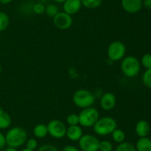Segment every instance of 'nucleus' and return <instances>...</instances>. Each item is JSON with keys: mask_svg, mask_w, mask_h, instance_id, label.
Listing matches in <instances>:
<instances>
[{"mask_svg": "<svg viewBox=\"0 0 151 151\" xmlns=\"http://www.w3.org/2000/svg\"><path fill=\"white\" fill-rule=\"evenodd\" d=\"M6 145L19 148L26 143L28 139L27 133L21 127H13L7 130L5 134Z\"/></svg>", "mask_w": 151, "mask_h": 151, "instance_id": "1", "label": "nucleus"}, {"mask_svg": "<svg viewBox=\"0 0 151 151\" xmlns=\"http://www.w3.org/2000/svg\"><path fill=\"white\" fill-rule=\"evenodd\" d=\"M116 128H117L116 121L111 116H103L99 118L93 126L94 132L100 136L111 135Z\"/></svg>", "mask_w": 151, "mask_h": 151, "instance_id": "2", "label": "nucleus"}, {"mask_svg": "<svg viewBox=\"0 0 151 151\" xmlns=\"http://www.w3.org/2000/svg\"><path fill=\"white\" fill-rule=\"evenodd\" d=\"M120 69L122 73L126 77L134 78L139 73L141 64L139 60L135 56H125L121 62Z\"/></svg>", "mask_w": 151, "mask_h": 151, "instance_id": "3", "label": "nucleus"}, {"mask_svg": "<svg viewBox=\"0 0 151 151\" xmlns=\"http://www.w3.org/2000/svg\"><path fill=\"white\" fill-rule=\"evenodd\" d=\"M96 100L95 96L90 90L86 89H79L73 93L72 102L78 107L84 108L91 107Z\"/></svg>", "mask_w": 151, "mask_h": 151, "instance_id": "4", "label": "nucleus"}, {"mask_svg": "<svg viewBox=\"0 0 151 151\" xmlns=\"http://www.w3.org/2000/svg\"><path fill=\"white\" fill-rule=\"evenodd\" d=\"M79 124L82 127H91L100 118V113L94 107H89L83 109L78 114Z\"/></svg>", "mask_w": 151, "mask_h": 151, "instance_id": "5", "label": "nucleus"}, {"mask_svg": "<svg viewBox=\"0 0 151 151\" xmlns=\"http://www.w3.org/2000/svg\"><path fill=\"white\" fill-rule=\"evenodd\" d=\"M125 53H126V46L120 41H112L108 47V57L113 62L122 60L125 56Z\"/></svg>", "mask_w": 151, "mask_h": 151, "instance_id": "6", "label": "nucleus"}, {"mask_svg": "<svg viewBox=\"0 0 151 151\" xmlns=\"http://www.w3.org/2000/svg\"><path fill=\"white\" fill-rule=\"evenodd\" d=\"M99 139L91 134H83L78 141V147L82 151H99Z\"/></svg>", "mask_w": 151, "mask_h": 151, "instance_id": "7", "label": "nucleus"}, {"mask_svg": "<svg viewBox=\"0 0 151 151\" xmlns=\"http://www.w3.org/2000/svg\"><path fill=\"white\" fill-rule=\"evenodd\" d=\"M48 134L56 139H60L66 136V126L62 121L58 119L51 120L47 124Z\"/></svg>", "mask_w": 151, "mask_h": 151, "instance_id": "8", "label": "nucleus"}, {"mask_svg": "<svg viewBox=\"0 0 151 151\" xmlns=\"http://www.w3.org/2000/svg\"><path fill=\"white\" fill-rule=\"evenodd\" d=\"M73 23V19L72 16L64 11H59L53 17V24L59 30H65L71 28Z\"/></svg>", "mask_w": 151, "mask_h": 151, "instance_id": "9", "label": "nucleus"}, {"mask_svg": "<svg viewBox=\"0 0 151 151\" xmlns=\"http://www.w3.org/2000/svg\"><path fill=\"white\" fill-rule=\"evenodd\" d=\"M100 105L103 110L109 111L115 107L116 105V97L113 93L107 92L100 97Z\"/></svg>", "mask_w": 151, "mask_h": 151, "instance_id": "10", "label": "nucleus"}, {"mask_svg": "<svg viewBox=\"0 0 151 151\" xmlns=\"http://www.w3.org/2000/svg\"><path fill=\"white\" fill-rule=\"evenodd\" d=\"M121 6L128 13H137L142 7V0H121Z\"/></svg>", "mask_w": 151, "mask_h": 151, "instance_id": "11", "label": "nucleus"}, {"mask_svg": "<svg viewBox=\"0 0 151 151\" xmlns=\"http://www.w3.org/2000/svg\"><path fill=\"white\" fill-rule=\"evenodd\" d=\"M81 0H66L63 3V10L69 15H74L78 13L82 7Z\"/></svg>", "mask_w": 151, "mask_h": 151, "instance_id": "12", "label": "nucleus"}, {"mask_svg": "<svg viewBox=\"0 0 151 151\" xmlns=\"http://www.w3.org/2000/svg\"><path fill=\"white\" fill-rule=\"evenodd\" d=\"M83 135V133L82 127H81L79 124L69 126L66 128V136L68 139L72 142H78L79 139L82 137Z\"/></svg>", "mask_w": 151, "mask_h": 151, "instance_id": "13", "label": "nucleus"}, {"mask_svg": "<svg viewBox=\"0 0 151 151\" xmlns=\"http://www.w3.org/2000/svg\"><path fill=\"white\" fill-rule=\"evenodd\" d=\"M150 124L145 120H140L135 126L136 134L139 138L146 137L150 133Z\"/></svg>", "mask_w": 151, "mask_h": 151, "instance_id": "14", "label": "nucleus"}, {"mask_svg": "<svg viewBox=\"0 0 151 151\" xmlns=\"http://www.w3.org/2000/svg\"><path fill=\"white\" fill-rule=\"evenodd\" d=\"M135 147L137 151H151V139L147 136L139 138Z\"/></svg>", "mask_w": 151, "mask_h": 151, "instance_id": "15", "label": "nucleus"}, {"mask_svg": "<svg viewBox=\"0 0 151 151\" xmlns=\"http://www.w3.org/2000/svg\"><path fill=\"white\" fill-rule=\"evenodd\" d=\"M12 119L10 114L0 107V130H5L10 127Z\"/></svg>", "mask_w": 151, "mask_h": 151, "instance_id": "16", "label": "nucleus"}, {"mask_svg": "<svg viewBox=\"0 0 151 151\" xmlns=\"http://www.w3.org/2000/svg\"><path fill=\"white\" fill-rule=\"evenodd\" d=\"M33 134L35 138L38 139H44L48 135L47 126L45 124H38L34 127Z\"/></svg>", "mask_w": 151, "mask_h": 151, "instance_id": "17", "label": "nucleus"}, {"mask_svg": "<svg viewBox=\"0 0 151 151\" xmlns=\"http://www.w3.org/2000/svg\"><path fill=\"white\" fill-rule=\"evenodd\" d=\"M111 135L112 139H113L114 142L117 144H120L122 142H125V138H126L125 132L119 128L115 129Z\"/></svg>", "mask_w": 151, "mask_h": 151, "instance_id": "18", "label": "nucleus"}, {"mask_svg": "<svg viewBox=\"0 0 151 151\" xmlns=\"http://www.w3.org/2000/svg\"><path fill=\"white\" fill-rule=\"evenodd\" d=\"M10 24V17L5 12L0 11V32L5 30Z\"/></svg>", "mask_w": 151, "mask_h": 151, "instance_id": "19", "label": "nucleus"}, {"mask_svg": "<svg viewBox=\"0 0 151 151\" xmlns=\"http://www.w3.org/2000/svg\"><path fill=\"white\" fill-rule=\"evenodd\" d=\"M59 12L58 6L54 3H50L46 6L45 13L48 17L53 18Z\"/></svg>", "mask_w": 151, "mask_h": 151, "instance_id": "20", "label": "nucleus"}, {"mask_svg": "<svg viewBox=\"0 0 151 151\" xmlns=\"http://www.w3.org/2000/svg\"><path fill=\"white\" fill-rule=\"evenodd\" d=\"M103 0H81L82 5L88 9H96L101 5Z\"/></svg>", "mask_w": 151, "mask_h": 151, "instance_id": "21", "label": "nucleus"}, {"mask_svg": "<svg viewBox=\"0 0 151 151\" xmlns=\"http://www.w3.org/2000/svg\"><path fill=\"white\" fill-rule=\"evenodd\" d=\"M115 151H137L135 146L131 142H123L120 144H118Z\"/></svg>", "mask_w": 151, "mask_h": 151, "instance_id": "22", "label": "nucleus"}, {"mask_svg": "<svg viewBox=\"0 0 151 151\" xmlns=\"http://www.w3.org/2000/svg\"><path fill=\"white\" fill-rule=\"evenodd\" d=\"M142 81L146 87L151 88V68L146 69L142 77Z\"/></svg>", "mask_w": 151, "mask_h": 151, "instance_id": "23", "label": "nucleus"}, {"mask_svg": "<svg viewBox=\"0 0 151 151\" xmlns=\"http://www.w3.org/2000/svg\"><path fill=\"white\" fill-rule=\"evenodd\" d=\"M113 144L108 140H103L100 142L99 144V150L100 151H112L113 150Z\"/></svg>", "mask_w": 151, "mask_h": 151, "instance_id": "24", "label": "nucleus"}, {"mask_svg": "<svg viewBox=\"0 0 151 151\" xmlns=\"http://www.w3.org/2000/svg\"><path fill=\"white\" fill-rule=\"evenodd\" d=\"M141 65H142L145 69L151 68V54L150 53H145L141 58Z\"/></svg>", "mask_w": 151, "mask_h": 151, "instance_id": "25", "label": "nucleus"}, {"mask_svg": "<svg viewBox=\"0 0 151 151\" xmlns=\"http://www.w3.org/2000/svg\"><path fill=\"white\" fill-rule=\"evenodd\" d=\"M66 123L69 126L78 125L79 124V116L78 114L71 113L66 117Z\"/></svg>", "mask_w": 151, "mask_h": 151, "instance_id": "26", "label": "nucleus"}, {"mask_svg": "<svg viewBox=\"0 0 151 151\" xmlns=\"http://www.w3.org/2000/svg\"><path fill=\"white\" fill-rule=\"evenodd\" d=\"M45 4L41 2H37L33 4L32 6V11L34 13L37 15H42L43 13H45Z\"/></svg>", "mask_w": 151, "mask_h": 151, "instance_id": "27", "label": "nucleus"}, {"mask_svg": "<svg viewBox=\"0 0 151 151\" xmlns=\"http://www.w3.org/2000/svg\"><path fill=\"white\" fill-rule=\"evenodd\" d=\"M25 144H26L27 148L32 150H35L38 148V143L36 139H34V138H30V139H27Z\"/></svg>", "mask_w": 151, "mask_h": 151, "instance_id": "28", "label": "nucleus"}, {"mask_svg": "<svg viewBox=\"0 0 151 151\" xmlns=\"http://www.w3.org/2000/svg\"><path fill=\"white\" fill-rule=\"evenodd\" d=\"M37 151H59L55 146L50 144H45L38 148Z\"/></svg>", "mask_w": 151, "mask_h": 151, "instance_id": "29", "label": "nucleus"}, {"mask_svg": "<svg viewBox=\"0 0 151 151\" xmlns=\"http://www.w3.org/2000/svg\"><path fill=\"white\" fill-rule=\"evenodd\" d=\"M61 151H82L79 147L74 145H66L62 149Z\"/></svg>", "mask_w": 151, "mask_h": 151, "instance_id": "30", "label": "nucleus"}, {"mask_svg": "<svg viewBox=\"0 0 151 151\" xmlns=\"http://www.w3.org/2000/svg\"><path fill=\"white\" fill-rule=\"evenodd\" d=\"M6 146V139L5 135L0 131V150L4 148Z\"/></svg>", "mask_w": 151, "mask_h": 151, "instance_id": "31", "label": "nucleus"}, {"mask_svg": "<svg viewBox=\"0 0 151 151\" xmlns=\"http://www.w3.org/2000/svg\"><path fill=\"white\" fill-rule=\"evenodd\" d=\"M142 6L147 10H151V0H142Z\"/></svg>", "mask_w": 151, "mask_h": 151, "instance_id": "32", "label": "nucleus"}, {"mask_svg": "<svg viewBox=\"0 0 151 151\" xmlns=\"http://www.w3.org/2000/svg\"><path fill=\"white\" fill-rule=\"evenodd\" d=\"M13 0H0V4H8L11 3Z\"/></svg>", "mask_w": 151, "mask_h": 151, "instance_id": "33", "label": "nucleus"}, {"mask_svg": "<svg viewBox=\"0 0 151 151\" xmlns=\"http://www.w3.org/2000/svg\"><path fill=\"white\" fill-rule=\"evenodd\" d=\"M3 151H19V150H17V148L11 147H6Z\"/></svg>", "mask_w": 151, "mask_h": 151, "instance_id": "34", "label": "nucleus"}, {"mask_svg": "<svg viewBox=\"0 0 151 151\" xmlns=\"http://www.w3.org/2000/svg\"><path fill=\"white\" fill-rule=\"evenodd\" d=\"M52 1H55V2L60 4V3H63L65 1H66V0H52Z\"/></svg>", "mask_w": 151, "mask_h": 151, "instance_id": "35", "label": "nucleus"}, {"mask_svg": "<svg viewBox=\"0 0 151 151\" xmlns=\"http://www.w3.org/2000/svg\"><path fill=\"white\" fill-rule=\"evenodd\" d=\"M21 151H34V150H29V149H28V148L25 147V148H23V149H22Z\"/></svg>", "mask_w": 151, "mask_h": 151, "instance_id": "36", "label": "nucleus"}, {"mask_svg": "<svg viewBox=\"0 0 151 151\" xmlns=\"http://www.w3.org/2000/svg\"><path fill=\"white\" fill-rule=\"evenodd\" d=\"M47 1H48V0H39L38 2H41V3H43V4H44L45 2H47Z\"/></svg>", "mask_w": 151, "mask_h": 151, "instance_id": "37", "label": "nucleus"}, {"mask_svg": "<svg viewBox=\"0 0 151 151\" xmlns=\"http://www.w3.org/2000/svg\"><path fill=\"white\" fill-rule=\"evenodd\" d=\"M1 70H2V68H1V65H0V74H1Z\"/></svg>", "mask_w": 151, "mask_h": 151, "instance_id": "38", "label": "nucleus"}]
</instances>
